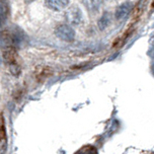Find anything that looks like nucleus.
Segmentation results:
<instances>
[{"instance_id":"f257e3e1","label":"nucleus","mask_w":154,"mask_h":154,"mask_svg":"<svg viewBox=\"0 0 154 154\" xmlns=\"http://www.w3.org/2000/svg\"><path fill=\"white\" fill-rule=\"evenodd\" d=\"M55 34L60 40L64 41V42H72L75 38V32L68 24H61V26H57Z\"/></svg>"},{"instance_id":"f03ea898","label":"nucleus","mask_w":154,"mask_h":154,"mask_svg":"<svg viewBox=\"0 0 154 154\" xmlns=\"http://www.w3.org/2000/svg\"><path fill=\"white\" fill-rule=\"evenodd\" d=\"M65 17L70 24L78 26V24H80L82 23L83 15H82V11L80 10V8L77 6H72L66 11Z\"/></svg>"},{"instance_id":"7ed1b4c3","label":"nucleus","mask_w":154,"mask_h":154,"mask_svg":"<svg viewBox=\"0 0 154 154\" xmlns=\"http://www.w3.org/2000/svg\"><path fill=\"white\" fill-rule=\"evenodd\" d=\"M17 51L13 46H8L4 49L2 52V58L3 60L8 64H14L17 63Z\"/></svg>"},{"instance_id":"20e7f679","label":"nucleus","mask_w":154,"mask_h":154,"mask_svg":"<svg viewBox=\"0 0 154 154\" xmlns=\"http://www.w3.org/2000/svg\"><path fill=\"white\" fill-rule=\"evenodd\" d=\"M133 9V3L130 1H127V2H124L120 5L119 7L116 9V18L118 20H122L125 17L130 14V12L132 11Z\"/></svg>"},{"instance_id":"39448f33","label":"nucleus","mask_w":154,"mask_h":154,"mask_svg":"<svg viewBox=\"0 0 154 154\" xmlns=\"http://www.w3.org/2000/svg\"><path fill=\"white\" fill-rule=\"evenodd\" d=\"M46 4L52 10L61 11L68 6L69 0H46Z\"/></svg>"},{"instance_id":"423d86ee","label":"nucleus","mask_w":154,"mask_h":154,"mask_svg":"<svg viewBox=\"0 0 154 154\" xmlns=\"http://www.w3.org/2000/svg\"><path fill=\"white\" fill-rule=\"evenodd\" d=\"M7 144V137H6V128H5V122L2 114H0V147L1 149L5 150Z\"/></svg>"},{"instance_id":"0eeeda50","label":"nucleus","mask_w":154,"mask_h":154,"mask_svg":"<svg viewBox=\"0 0 154 154\" xmlns=\"http://www.w3.org/2000/svg\"><path fill=\"white\" fill-rule=\"evenodd\" d=\"M83 4L89 12L95 13L101 6V0H83Z\"/></svg>"},{"instance_id":"6e6552de","label":"nucleus","mask_w":154,"mask_h":154,"mask_svg":"<svg viewBox=\"0 0 154 154\" xmlns=\"http://www.w3.org/2000/svg\"><path fill=\"white\" fill-rule=\"evenodd\" d=\"M109 23H111V14L108 12H104L97 21L98 29H100V31H104V29L109 26Z\"/></svg>"},{"instance_id":"1a4fd4ad","label":"nucleus","mask_w":154,"mask_h":154,"mask_svg":"<svg viewBox=\"0 0 154 154\" xmlns=\"http://www.w3.org/2000/svg\"><path fill=\"white\" fill-rule=\"evenodd\" d=\"M51 73H53L49 67H42L41 68V72L37 73V77H41V78H46L49 75H51Z\"/></svg>"},{"instance_id":"9d476101","label":"nucleus","mask_w":154,"mask_h":154,"mask_svg":"<svg viewBox=\"0 0 154 154\" xmlns=\"http://www.w3.org/2000/svg\"><path fill=\"white\" fill-rule=\"evenodd\" d=\"M78 153H97L95 147L91 146V145H86V146L82 147L80 150L78 151Z\"/></svg>"},{"instance_id":"9b49d317","label":"nucleus","mask_w":154,"mask_h":154,"mask_svg":"<svg viewBox=\"0 0 154 154\" xmlns=\"http://www.w3.org/2000/svg\"><path fill=\"white\" fill-rule=\"evenodd\" d=\"M10 72H11L13 75L17 77L19 74H20V67L17 65V63H14V64H10Z\"/></svg>"},{"instance_id":"f8f14e48","label":"nucleus","mask_w":154,"mask_h":154,"mask_svg":"<svg viewBox=\"0 0 154 154\" xmlns=\"http://www.w3.org/2000/svg\"><path fill=\"white\" fill-rule=\"evenodd\" d=\"M24 1H26V3H32V2L35 1V0H24Z\"/></svg>"}]
</instances>
